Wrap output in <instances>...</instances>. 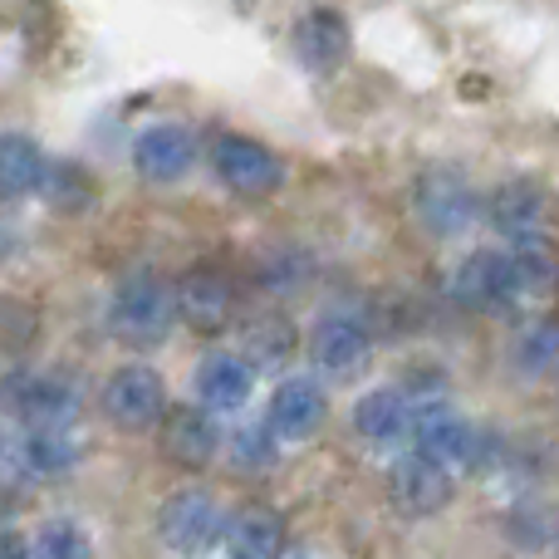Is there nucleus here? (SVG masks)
Listing matches in <instances>:
<instances>
[{
	"mask_svg": "<svg viewBox=\"0 0 559 559\" xmlns=\"http://www.w3.org/2000/svg\"><path fill=\"white\" fill-rule=\"evenodd\" d=\"M182 314V305H177V289L167 285V280L157 275H128L123 285L114 289V299H108V329H114L123 344H157V338H167V329H173V319Z\"/></svg>",
	"mask_w": 559,
	"mask_h": 559,
	"instance_id": "1",
	"label": "nucleus"
},
{
	"mask_svg": "<svg viewBox=\"0 0 559 559\" xmlns=\"http://www.w3.org/2000/svg\"><path fill=\"white\" fill-rule=\"evenodd\" d=\"M525 285V271L515 261V251H472L452 275V295L462 299L466 309L476 314H501L521 299Z\"/></svg>",
	"mask_w": 559,
	"mask_h": 559,
	"instance_id": "2",
	"label": "nucleus"
},
{
	"mask_svg": "<svg viewBox=\"0 0 559 559\" xmlns=\"http://www.w3.org/2000/svg\"><path fill=\"white\" fill-rule=\"evenodd\" d=\"M212 173L222 187H231V192L241 197H265L280 187V177H285V167H280V157L271 147H261L255 138H241V133H222L212 143Z\"/></svg>",
	"mask_w": 559,
	"mask_h": 559,
	"instance_id": "3",
	"label": "nucleus"
},
{
	"mask_svg": "<svg viewBox=\"0 0 559 559\" xmlns=\"http://www.w3.org/2000/svg\"><path fill=\"white\" fill-rule=\"evenodd\" d=\"M104 407L118 427H128V432L153 427L157 417L167 413V388H163V378H157V368H143V364L118 368V373L104 383Z\"/></svg>",
	"mask_w": 559,
	"mask_h": 559,
	"instance_id": "4",
	"label": "nucleus"
},
{
	"mask_svg": "<svg viewBox=\"0 0 559 559\" xmlns=\"http://www.w3.org/2000/svg\"><path fill=\"white\" fill-rule=\"evenodd\" d=\"M10 413L35 432V427H64L79 413V393L74 383H64L59 373H10Z\"/></svg>",
	"mask_w": 559,
	"mask_h": 559,
	"instance_id": "5",
	"label": "nucleus"
},
{
	"mask_svg": "<svg viewBox=\"0 0 559 559\" xmlns=\"http://www.w3.org/2000/svg\"><path fill=\"white\" fill-rule=\"evenodd\" d=\"M197 163V138L182 123H147L133 138V167L147 182H182Z\"/></svg>",
	"mask_w": 559,
	"mask_h": 559,
	"instance_id": "6",
	"label": "nucleus"
},
{
	"mask_svg": "<svg viewBox=\"0 0 559 559\" xmlns=\"http://www.w3.org/2000/svg\"><path fill=\"white\" fill-rule=\"evenodd\" d=\"M476 212H481V202H476V192L462 182V177L432 173V177L417 182V216H423L427 231L456 236V231H466V226L476 222Z\"/></svg>",
	"mask_w": 559,
	"mask_h": 559,
	"instance_id": "7",
	"label": "nucleus"
},
{
	"mask_svg": "<svg viewBox=\"0 0 559 559\" xmlns=\"http://www.w3.org/2000/svg\"><path fill=\"white\" fill-rule=\"evenodd\" d=\"M309 348H314L319 368H329V373H358L368 348H373V334H368V324L358 314L329 309L314 324V334H309Z\"/></svg>",
	"mask_w": 559,
	"mask_h": 559,
	"instance_id": "8",
	"label": "nucleus"
},
{
	"mask_svg": "<svg viewBox=\"0 0 559 559\" xmlns=\"http://www.w3.org/2000/svg\"><path fill=\"white\" fill-rule=\"evenodd\" d=\"M157 525H163V540L173 545V550H206V545H216V535L226 531L212 491H177L173 501L163 506V521Z\"/></svg>",
	"mask_w": 559,
	"mask_h": 559,
	"instance_id": "9",
	"label": "nucleus"
},
{
	"mask_svg": "<svg viewBox=\"0 0 559 559\" xmlns=\"http://www.w3.org/2000/svg\"><path fill=\"white\" fill-rule=\"evenodd\" d=\"M295 55L309 74H334L338 64L348 59V25L338 10L329 5H314L299 15L295 25Z\"/></svg>",
	"mask_w": 559,
	"mask_h": 559,
	"instance_id": "10",
	"label": "nucleus"
},
{
	"mask_svg": "<svg viewBox=\"0 0 559 559\" xmlns=\"http://www.w3.org/2000/svg\"><path fill=\"white\" fill-rule=\"evenodd\" d=\"M324 417H329L324 388L309 383V378H285V383L275 388V397H271L265 423H271L285 442H305V437H314L319 427H324Z\"/></svg>",
	"mask_w": 559,
	"mask_h": 559,
	"instance_id": "11",
	"label": "nucleus"
},
{
	"mask_svg": "<svg viewBox=\"0 0 559 559\" xmlns=\"http://www.w3.org/2000/svg\"><path fill=\"white\" fill-rule=\"evenodd\" d=\"M393 496L407 515H432L452 501V476H447L442 462H432V456H423V452L403 456V462L393 466Z\"/></svg>",
	"mask_w": 559,
	"mask_h": 559,
	"instance_id": "12",
	"label": "nucleus"
},
{
	"mask_svg": "<svg viewBox=\"0 0 559 559\" xmlns=\"http://www.w3.org/2000/svg\"><path fill=\"white\" fill-rule=\"evenodd\" d=\"M222 447V432L212 423V407H177L163 423V452L173 466H206Z\"/></svg>",
	"mask_w": 559,
	"mask_h": 559,
	"instance_id": "13",
	"label": "nucleus"
},
{
	"mask_svg": "<svg viewBox=\"0 0 559 559\" xmlns=\"http://www.w3.org/2000/svg\"><path fill=\"white\" fill-rule=\"evenodd\" d=\"M251 383H255V373L241 354H206L202 368H197V397H202V407H212V413H236V407H246Z\"/></svg>",
	"mask_w": 559,
	"mask_h": 559,
	"instance_id": "14",
	"label": "nucleus"
},
{
	"mask_svg": "<svg viewBox=\"0 0 559 559\" xmlns=\"http://www.w3.org/2000/svg\"><path fill=\"white\" fill-rule=\"evenodd\" d=\"M491 222L501 226L506 236H511L515 246L521 241H540V226H545V197L535 192L531 182H506V187H496V197H491Z\"/></svg>",
	"mask_w": 559,
	"mask_h": 559,
	"instance_id": "15",
	"label": "nucleus"
},
{
	"mask_svg": "<svg viewBox=\"0 0 559 559\" xmlns=\"http://www.w3.org/2000/svg\"><path fill=\"white\" fill-rule=\"evenodd\" d=\"M417 452L442 466L466 462V456H472V423L447 413V407H427V413L417 417Z\"/></svg>",
	"mask_w": 559,
	"mask_h": 559,
	"instance_id": "16",
	"label": "nucleus"
},
{
	"mask_svg": "<svg viewBox=\"0 0 559 559\" xmlns=\"http://www.w3.org/2000/svg\"><path fill=\"white\" fill-rule=\"evenodd\" d=\"M45 177H49V163L35 147V138L5 133V147H0V187H5L10 202L29 192H45Z\"/></svg>",
	"mask_w": 559,
	"mask_h": 559,
	"instance_id": "17",
	"label": "nucleus"
},
{
	"mask_svg": "<svg viewBox=\"0 0 559 559\" xmlns=\"http://www.w3.org/2000/svg\"><path fill=\"white\" fill-rule=\"evenodd\" d=\"M407 397L393 393V388H373L354 403V427L364 442H397L407 432Z\"/></svg>",
	"mask_w": 559,
	"mask_h": 559,
	"instance_id": "18",
	"label": "nucleus"
},
{
	"mask_svg": "<svg viewBox=\"0 0 559 559\" xmlns=\"http://www.w3.org/2000/svg\"><path fill=\"white\" fill-rule=\"evenodd\" d=\"M226 545L236 559H275L285 550V521L275 511H241L226 525Z\"/></svg>",
	"mask_w": 559,
	"mask_h": 559,
	"instance_id": "19",
	"label": "nucleus"
},
{
	"mask_svg": "<svg viewBox=\"0 0 559 559\" xmlns=\"http://www.w3.org/2000/svg\"><path fill=\"white\" fill-rule=\"evenodd\" d=\"M177 305H182V314L192 329L216 334V329L231 319V289H226L216 275H192L182 289H177Z\"/></svg>",
	"mask_w": 559,
	"mask_h": 559,
	"instance_id": "20",
	"label": "nucleus"
},
{
	"mask_svg": "<svg viewBox=\"0 0 559 559\" xmlns=\"http://www.w3.org/2000/svg\"><path fill=\"white\" fill-rule=\"evenodd\" d=\"M25 472L29 476H64L69 466L79 462V447L69 442L64 427H35V432L25 437Z\"/></svg>",
	"mask_w": 559,
	"mask_h": 559,
	"instance_id": "21",
	"label": "nucleus"
},
{
	"mask_svg": "<svg viewBox=\"0 0 559 559\" xmlns=\"http://www.w3.org/2000/svg\"><path fill=\"white\" fill-rule=\"evenodd\" d=\"M35 559H94L88 531L74 521H49L35 535Z\"/></svg>",
	"mask_w": 559,
	"mask_h": 559,
	"instance_id": "22",
	"label": "nucleus"
},
{
	"mask_svg": "<svg viewBox=\"0 0 559 559\" xmlns=\"http://www.w3.org/2000/svg\"><path fill=\"white\" fill-rule=\"evenodd\" d=\"M275 427L271 423H246L241 432L231 437V456L246 466V472H265L275 466Z\"/></svg>",
	"mask_w": 559,
	"mask_h": 559,
	"instance_id": "23",
	"label": "nucleus"
},
{
	"mask_svg": "<svg viewBox=\"0 0 559 559\" xmlns=\"http://www.w3.org/2000/svg\"><path fill=\"white\" fill-rule=\"evenodd\" d=\"M45 197L59 206V212H69V206H84L94 192H88V177L79 173V167H49Z\"/></svg>",
	"mask_w": 559,
	"mask_h": 559,
	"instance_id": "24",
	"label": "nucleus"
},
{
	"mask_svg": "<svg viewBox=\"0 0 559 559\" xmlns=\"http://www.w3.org/2000/svg\"><path fill=\"white\" fill-rule=\"evenodd\" d=\"M289 344H295V334H289L285 319H261V324L251 329V358L255 364H280V358L289 354Z\"/></svg>",
	"mask_w": 559,
	"mask_h": 559,
	"instance_id": "25",
	"label": "nucleus"
},
{
	"mask_svg": "<svg viewBox=\"0 0 559 559\" xmlns=\"http://www.w3.org/2000/svg\"><path fill=\"white\" fill-rule=\"evenodd\" d=\"M5 559H35V540L25 545L15 531H10V535H5Z\"/></svg>",
	"mask_w": 559,
	"mask_h": 559,
	"instance_id": "26",
	"label": "nucleus"
}]
</instances>
